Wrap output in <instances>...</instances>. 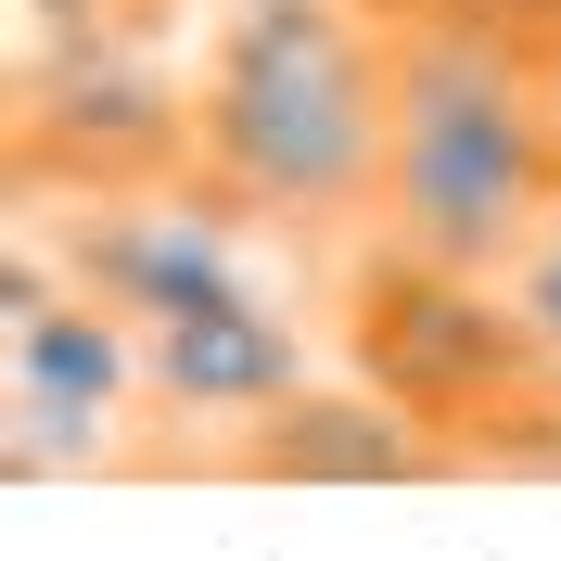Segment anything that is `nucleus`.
Segmentation results:
<instances>
[{
    "label": "nucleus",
    "mask_w": 561,
    "mask_h": 561,
    "mask_svg": "<svg viewBox=\"0 0 561 561\" xmlns=\"http://www.w3.org/2000/svg\"><path fill=\"white\" fill-rule=\"evenodd\" d=\"M140 357H153V472H217L243 421H268L294 383L332 370V332H319L294 294L243 280V294L140 332Z\"/></svg>",
    "instance_id": "6"
},
{
    "label": "nucleus",
    "mask_w": 561,
    "mask_h": 561,
    "mask_svg": "<svg viewBox=\"0 0 561 561\" xmlns=\"http://www.w3.org/2000/svg\"><path fill=\"white\" fill-rule=\"evenodd\" d=\"M217 472H230V485H459V459L434 447L383 383H357L345 357H332L319 383H294L268 421H243Z\"/></svg>",
    "instance_id": "8"
},
{
    "label": "nucleus",
    "mask_w": 561,
    "mask_h": 561,
    "mask_svg": "<svg viewBox=\"0 0 561 561\" xmlns=\"http://www.w3.org/2000/svg\"><path fill=\"white\" fill-rule=\"evenodd\" d=\"M0 472L13 485H90V472H153V357L140 319L103 294L0 319Z\"/></svg>",
    "instance_id": "5"
},
{
    "label": "nucleus",
    "mask_w": 561,
    "mask_h": 561,
    "mask_svg": "<svg viewBox=\"0 0 561 561\" xmlns=\"http://www.w3.org/2000/svg\"><path fill=\"white\" fill-rule=\"evenodd\" d=\"M511 294H524V319L561 345V205H549V230L524 243V268H511Z\"/></svg>",
    "instance_id": "9"
},
{
    "label": "nucleus",
    "mask_w": 561,
    "mask_h": 561,
    "mask_svg": "<svg viewBox=\"0 0 561 561\" xmlns=\"http://www.w3.org/2000/svg\"><path fill=\"white\" fill-rule=\"evenodd\" d=\"M549 205H561V65H536L485 26H447V13H409L370 230L434 268L511 280L524 243L549 230Z\"/></svg>",
    "instance_id": "3"
},
{
    "label": "nucleus",
    "mask_w": 561,
    "mask_h": 561,
    "mask_svg": "<svg viewBox=\"0 0 561 561\" xmlns=\"http://www.w3.org/2000/svg\"><path fill=\"white\" fill-rule=\"evenodd\" d=\"M319 332H332V357L357 383H383L459 459V485H485V472H561V345L524 319L511 280L434 268V255L357 230L319 268Z\"/></svg>",
    "instance_id": "2"
},
{
    "label": "nucleus",
    "mask_w": 561,
    "mask_h": 561,
    "mask_svg": "<svg viewBox=\"0 0 561 561\" xmlns=\"http://www.w3.org/2000/svg\"><path fill=\"white\" fill-rule=\"evenodd\" d=\"M153 0H26V26L38 38H77V26H140Z\"/></svg>",
    "instance_id": "10"
},
{
    "label": "nucleus",
    "mask_w": 561,
    "mask_h": 561,
    "mask_svg": "<svg viewBox=\"0 0 561 561\" xmlns=\"http://www.w3.org/2000/svg\"><path fill=\"white\" fill-rule=\"evenodd\" d=\"M192 179V65L140 26H77L13 65V205H103Z\"/></svg>",
    "instance_id": "4"
},
{
    "label": "nucleus",
    "mask_w": 561,
    "mask_h": 561,
    "mask_svg": "<svg viewBox=\"0 0 561 561\" xmlns=\"http://www.w3.org/2000/svg\"><path fill=\"white\" fill-rule=\"evenodd\" d=\"M396 26L370 0H230L192 51V192L319 268L383 205Z\"/></svg>",
    "instance_id": "1"
},
{
    "label": "nucleus",
    "mask_w": 561,
    "mask_h": 561,
    "mask_svg": "<svg viewBox=\"0 0 561 561\" xmlns=\"http://www.w3.org/2000/svg\"><path fill=\"white\" fill-rule=\"evenodd\" d=\"M38 217H51V243H65V280L103 294L115 319H140V332H167V319L268 280L255 268L268 230H243V217L217 205V192H192V179H167V192H103V205H38Z\"/></svg>",
    "instance_id": "7"
}]
</instances>
